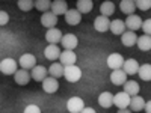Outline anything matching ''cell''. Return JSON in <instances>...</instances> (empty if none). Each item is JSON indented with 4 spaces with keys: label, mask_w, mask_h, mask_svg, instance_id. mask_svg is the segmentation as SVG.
I'll list each match as a JSON object with an SVG mask.
<instances>
[{
    "label": "cell",
    "mask_w": 151,
    "mask_h": 113,
    "mask_svg": "<svg viewBox=\"0 0 151 113\" xmlns=\"http://www.w3.org/2000/svg\"><path fill=\"white\" fill-rule=\"evenodd\" d=\"M0 71L5 75H15L18 71V62H15L12 57H6L0 62Z\"/></svg>",
    "instance_id": "1"
},
{
    "label": "cell",
    "mask_w": 151,
    "mask_h": 113,
    "mask_svg": "<svg viewBox=\"0 0 151 113\" xmlns=\"http://www.w3.org/2000/svg\"><path fill=\"white\" fill-rule=\"evenodd\" d=\"M64 77L67 79V82L70 83H76L82 79V69L77 65H70L65 67V72H64Z\"/></svg>",
    "instance_id": "2"
},
{
    "label": "cell",
    "mask_w": 151,
    "mask_h": 113,
    "mask_svg": "<svg viewBox=\"0 0 151 113\" xmlns=\"http://www.w3.org/2000/svg\"><path fill=\"white\" fill-rule=\"evenodd\" d=\"M107 67L112 69V71H116V69H122L124 67V57L119 54V53H112L107 56Z\"/></svg>",
    "instance_id": "3"
},
{
    "label": "cell",
    "mask_w": 151,
    "mask_h": 113,
    "mask_svg": "<svg viewBox=\"0 0 151 113\" xmlns=\"http://www.w3.org/2000/svg\"><path fill=\"white\" fill-rule=\"evenodd\" d=\"M18 64L21 67V69H33L36 67V57L30 53H24L20 56V60H18Z\"/></svg>",
    "instance_id": "4"
},
{
    "label": "cell",
    "mask_w": 151,
    "mask_h": 113,
    "mask_svg": "<svg viewBox=\"0 0 151 113\" xmlns=\"http://www.w3.org/2000/svg\"><path fill=\"white\" fill-rule=\"evenodd\" d=\"M130 101H132V97L122 91V92H118V94L115 95L113 106H116L118 109H129V107H130Z\"/></svg>",
    "instance_id": "5"
},
{
    "label": "cell",
    "mask_w": 151,
    "mask_h": 113,
    "mask_svg": "<svg viewBox=\"0 0 151 113\" xmlns=\"http://www.w3.org/2000/svg\"><path fill=\"white\" fill-rule=\"evenodd\" d=\"M67 109H68L70 113H82V110L85 109V101L79 97H73V98L68 99Z\"/></svg>",
    "instance_id": "6"
},
{
    "label": "cell",
    "mask_w": 151,
    "mask_h": 113,
    "mask_svg": "<svg viewBox=\"0 0 151 113\" xmlns=\"http://www.w3.org/2000/svg\"><path fill=\"white\" fill-rule=\"evenodd\" d=\"M110 20H109V17H103V15H98L95 20H94V29L97 30V32H107V30H110Z\"/></svg>",
    "instance_id": "7"
},
{
    "label": "cell",
    "mask_w": 151,
    "mask_h": 113,
    "mask_svg": "<svg viewBox=\"0 0 151 113\" xmlns=\"http://www.w3.org/2000/svg\"><path fill=\"white\" fill-rule=\"evenodd\" d=\"M41 24H42L47 30L55 29V26L58 24V17L53 14L52 11H48V12H45V14L41 15Z\"/></svg>",
    "instance_id": "8"
},
{
    "label": "cell",
    "mask_w": 151,
    "mask_h": 113,
    "mask_svg": "<svg viewBox=\"0 0 151 113\" xmlns=\"http://www.w3.org/2000/svg\"><path fill=\"white\" fill-rule=\"evenodd\" d=\"M30 74H32V79L35 80V82H44L47 77H50V74H48V69L45 68V67H42V65H36L32 71H30Z\"/></svg>",
    "instance_id": "9"
},
{
    "label": "cell",
    "mask_w": 151,
    "mask_h": 113,
    "mask_svg": "<svg viewBox=\"0 0 151 113\" xmlns=\"http://www.w3.org/2000/svg\"><path fill=\"white\" fill-rule=\"evenodd\" d=\"M60 44H62V47H64L65 50H71L73 51V50L77 47L79 39H77V36H76L74 33H67V35H64V38H62Z\"/></svg>",
    "instance_id": "10"
},
{
    "label": "cell",
    "mask_w": 151,
    "mask_h": 113,
    "mask_svg": "<svg viewBox=\"0 0 151 113\" xmlns=\"http://www.w3.org/2000/svg\"><path fill=\"white\" fill-rule=\"evenodd\" d=\"M76 60H77V56H76L74 51L71 50H64L59 57V62L64 67H70V65H76Z\"/></svg>",
    "instance_id": "11"
},
{
    "label": "cell",
    "mask_w": 151,
    "mask_h": 113,
    "mask_svg": "<svg viewBox=\"0 0 151 113\" xmlns=\"http://www.w3.org/2000/svg\"><path fill=\"white\" fill-rule=\"evenodd\" d=\"M110 82L115 84V86H124L125 83H127V74L124 72V69L112 71V74H110Z\"/></svg>",
    "instance_id": "12"
},
{
    "label": "cell",
    "mask_w": 151,
    "mask_h": 113,
    "mask_svg": "<svg viewBox=\"0 0 151 113\" xmlns=\"http://www.w3.org/2000/svg\"><path fill=\"white\" fill-rule=\"evenodd\" d=\"M64 17H65L67 24H70V26H77V24L82 21V14L77 9H68V12Z\"/></svg>",
    "instance_id": "13"
},
{
    "label": "cell",
    "mask_w": 151,
    "mask_h": 113,
    "mask_svg": "<svg viewBox=\"0 0 151 113\" xmlns=\"http://www.w3.org/2000/svg\"><path fill=\"white\" fill-rule=\"evenodd\" d=\"M142 20H141V17L139 15H129L127 17V20H125V26H127V29L129 30H132V32H136L137 29H142Z\"/></svg>",
    "instance_id": "14"
},
{
    "label": "cell",
    "mask_w": 151,
    "mask_h": 113,
    "mask_svg": "<svg viewBox=\"0 0 151 113\" xmlns=\"http://www.w3.org/2000/svg\"><path fill=\"white\" fill-rule=\"evenodd\" d=\"M62 38H64V35H62V32H60L58 27L50 29V30H47V33H45V39L48 41V44H53V45H58V42L62 41Z\"/></svg>",
    "instance_id": "15"
},
{
    "label": "cell",
    "mask_w": 151,
    "mask_h": 113,
    "mask_svg": "<svg viewBox=\"0 0 151 113\" xmlns=\"http://www.w3.org/2000/svg\"><path fill=\"white\" fill-rule=\"evenodd\" d=\"M137 36L134 32H132V30H125L122 35H121V42H122V45H125V47H133L134 44H137Z\"/></svg>",
    "instance_id": "16"
},
{
    "label": "cell",
    "mask_w": 151,
    "mask_h": 113,
    "mask_svg": "<svg viewBox=\"0 0 151 113\" xmlns=\"http://www.w3.org/2000/svg\"><path fill=\"white\" fill-rule=\"evenodd\" d=\"M60 54H62V51L59 50V47L58 45H53V44H48L45 47V50H44V56L48 60H58L60 57Z\"/></svg>",
    "instance_id": "17"
},
{
    "label": "cell",
    "mask_w": 151,
    "mask_h": 113,
    "mask_svg": "<svg viewBox=\"0 0 151 113\" xmlns=\"http://www.w3.org/2000/svg\"><path fill=\"white\" fill-rule=\"evenodd\" d=\"M42 89H44V92H47V94H55V92L59 89V82H58V79H55V77H47V79L42 82Z\"/></svg>",
    "instance_id": "18"
},
{
    "label": "cell",
    "mask_w": 151,
    "mask_h": 113,
    "mask_svg": "<svg viewBox=\"0 0 151 113\" xmlns=\"http://www.w3.org/2000/svg\"><path fill=\"white\" fill-rule=\"evenodd\" d=\"M113 99H115V95L110 92H101L98 97V104L101 106L103 109H110L113 106Z\"/></svg>",
    "instance_id": "19"
},
{
    "label": "cell",
    "mask_w": 151,
    "mask_h": 113,
    "mask_svg": "<svg viewBox=\"0 0 151 113\" xmlns=\"http://www.w3.org/2000/svg\"><path fill=\"white\" fill-rule=\"evenodd\" d=\"M14 79H15V83L20 84V86H24V84H27L32 79V74L27 71V69H18L14 75Z\"/></svg>",
    "instance_id": "20"
},
{
    "label": "cell",
    "mask_w": 151,
    "mask_h": 113,
    "mask_svg": "<svg viewBox=\"0 0 151 113\" xmlns=\"http://www.w3.org/2000/svg\"><path fill=\"white\" fill-rule=\"evenodd\" d=\"M52 12L59 17V15H65L67 12H68V5L67 2H64V0H56V2L52 3Z\"/></svg>",
    "instance_id": "21"
},
{
    "label": "cell",
    "mask_w": 151,
    "mask_h": 113,
    "mask_svg": "<svg viewBox=\"0 0 151 113\" xmlns=\"http://www.w3.org/2000/svg\"><path fill=\"white\" fill-rule=\"evenodd\" d=\"M64 72H65V67L60 64V62H53L48 68V74L50 77H55V79H59V77H64Z\"/></svg>",
    "instance_id": "22"
},
{
    "label": "cell",
    "mask_w": 151,
    "mask_h": 113,
    "mask_svg": "<svg viewBox=\"0 0 151 113\" xmlns=\"http://www.w3.org/2000/svg\"><path fill=\"white\" fill-rule=\"evenodd\" d=\"M139 64H137V60L136 59H127L124 62V67H122V69H124V72L125 74H130V75H133V74H137V71H139Z\"/></svg>",
    "instance_id": "23"
},
{
    "label": "cell",
    "mask_w": 151,
    "mask_h": 113,
    "mask_svg": "<svg viewBox=\"0 0 151 113\" xmlns=\"http://www.w3.org/2000/svg\"><path fill=\"white\" fill-rule=\"evenodd\" d=\"M124 92L125 94H129L130 97H137L139 95V84H137V82H134V80H127V83H125L124 86Z\"/></svg>",
    "instance_id": "24"
},
{
    "label": "cell",
    "mask_w": 151,
    "mask_h": 113,
    "mask_svg": "<svg viewBox=\"0 0 151 113\" xmlns=\"http://www.w3.org/2000/svg\"><path fill=\"white\" fill-rule=\"evenodd\" d=\"M145 104L147 101L142 98V97H132V101H130V110L132 112H141V110H145Z\"/></svg>",
    "instance_id": "25"
},
{
    "label": "cell",
    "mask_w": 151,
    "mask_h": 113,
    "mask_svg": "<svg viewBox=\"0 0 151 113\" xmlns=\"http://www.w3.org/2000/svg\"><path fill=\"white\" fill-rule=\"evenodd\" d=\"M125 29H127V26H125V21H122V20L116 18L110 23V32L113 35H122L125 32Z\"/></svg>",
    "instance_id": "26"
},
{
    "label": "cell",
    "mask_w": 151,
    "mask_h": 113,
    "mask_svg": "<svg viewBox=\"0 0 151 113\" xmlns=\"http://www.w3.org/2000/svg\"><path fill=\"white\" fill-rule=\"evenodd\" d=\"M119 9H121V12L127 14V17L133 15L134 11H136V3L132 2V0H122V2L119 3Z\"/></svg>",
    "instance_id": "27"
},
{
    "label": "cell",
    "mask_w": 151,
    "mask_h": 113,
    "mask_svg": "<svg viewBox=\"0 0 151 113\" xmlns=\"http://www.w3.org/2000/svg\"><path fill=\"white\" fill-rule=\"evenodd\" d=\"M115 3L113 2H103L101 5H100V14H101L103 17H110L113 12H115Z\"/></svg>",
    "instance_id": "28"
},
{
    "label": "cell",
    "mask_w": 151,
    "mask_h": 113,
    "mask_svg": "<svg viewBox=\"0 0 151 113\" xmlns=\"http://www.w3.org/2000/svg\"><path fill=\"white\" fill-rule=\"evenodd\" d=\"M94 8V2H91V0H79L77 2V9L80 14H88V12H91Z\"/></svg>",
    "instance_id": "29"
},
{
    "label": "cell",
    "mask_w": 151,
    "mask_h": 113,
    "mask_svg": "<svg viewBox=\"0 0 151 113\" xmlns=\"http://www.w3.org/2000/svg\"><path fill=\"white\" fill-rule=\"evenodd\" d=\"M137 75L144 80V82H151V65L150 64H144L139 67Z\"/></svg>",
    "instance_id": "30"
},
{
    "label": "cell",
    "mask_w": 151,
    "mask_h": 113,
    "mask_svg": "<svg viewBox=\"0 0 151 113\" xmlns=\"http://www.w3.org/2000/svg\"><path fill=\"white\" fill-rule=\"evenodd\" d=\"M137 47H139V50H142V51L151 50V36H148V35L139 36L137 38Z\"/></svg>",
    "instance_id": "31"
},
{
    "label": "cell",
    "mask_w": 151,
    "mask_h": 113,
    "mask_svg": "<svg viewBox=\"0 0 151 113\" xmlns=\"http://www.w3.org/2000/svg\"><path fill=\"white\" fill-rule=\"evenodd\" d=\"M52 3L53 2H50V0H36V2H35V8L38 11H41L42 14H45V12H48V9L52 11Z\"/></svg>",
    "instance_id": "32"
},
{
    "label": "cell",
    "mask_w": 151,
    "mask_h": 113,
    "mask_svg": "<svg viewBox=\"0 0 151 113\" xmlns=\"http://www.w3.org/2000/svg\"><path fill=\"white\" fill-rule=\"evenodd\" d=\"M17 6L21 9V11H30L32 8H35V2H32V0H20V2L17 3Z\"/></svg>",
    "instance_id": "33"
},
{
    "label": "cell",
    "mask_w": 151,
    "mask_h": 113,
    "mask_svg": "<svg viewBox=\"0 0 151 113\" xmlns=\"http://www.w3.org/2000/svg\"><path fill=\"white\" fill-rule=\"evenodd\" d=\"M136 8L141 11H148L151 9V0H136Z\"/></svg>",
    "instance_id": "34"
},
{
    "label": "cell",
    "mask_w": 151,
    "mask_h": 113,
    "mask_svg": "<svg viewBox=\"0 0 151 113\" xmlns=\"http://www.w3.org/2000/svg\"><path fill=\"white\" fill-rule=\"evenodd\" d=\"M142 30H144V35L151 36V18H148L142 23Z\"/></svg>",
    "instance_id": "35"
},
{
    "label": "cell",
    "mask_w": 151,
    "mask_h": 113,
    "mask_svg": "<svg viewBox=\"0 0 151 113\" xmlns=\"http://www.w3.org/2000/svg\"><path fill=\"white\" fill-rule=\"evenodd\" d=\"M23 113H41V109L36 104H29V106H26V109H24Z\"/></svg>",
    "instance_id": "36"
},
{
    "label": "cell",
    "mask_w": 151,
    "mask_h": 113,
    "mask_svg": "<svg viewBox=\"0 0 151 113\" xmlns=\"http://www.w3.org/2000/svg\"><path fill=\"white\" fill-rule=\"evenodd\" d=\"M9 21V15H8V12H5V11H2L0 12V24L2 26H5V24Z\"/></svg>",
    "instance_id": "37"
},
{
    "label": "cell",
    "mask_w": 151,
    "mask_h": 113,
    "mask_svg": "<svg viewBox=\"0 0 151 113\" xmlns=\"http://www.w3.org/2000/svg\"><path fill=\"white\" fill-rule=\"evenodd\" d=\"M82 113H97L92 107H85L83 110H82Z\"/></svg>",
    "instance_id": "38"
},
{
    "label": "cell",
    "mask_w": 151,
    "mask_h": 113,
    "mask_svg": "<svg viewBox=\"0 0 151 113\" xmlns=\"http://www.w3.org/2000/svg\"><path fill=\"white\" fill-rule=\"evenodd\" d=\"M145 112H147V113H151V101H147V104H145Z\"/></svg>",
    "instance_id": "39"
},
{
    "label": "cell",
    "mask_w": 151,
    "mask_h": 113,
    "mask_svg": "<svg viewBox=\"0 0 151 113\" xmlns=\"http://www.w3.org/2000/svg\"><path fill=\"white\" fill-rule=\"evenodd\" d=\"M116 113H133V112H132V110H130V107H129V109H119Z\"/></svg>",
    "instance_id": "40"
}]
</instances>
